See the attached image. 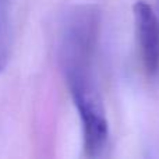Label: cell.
Wrapping results in <instances>:
<instances>
[{
  "instance_id": "obj_3",
  "label": "cell",
  "mask_w": 159,
  "mask_h": 159,
  "mask_svg": "<svg viewBox=\"0 0 159 159\" xmlns=\"http://www.w3.org/2000/svg\"><path fill=\"white\" fill-rule=\"evenodd\" d=\"M13 45L10 0H0V73L7 67Z\"/></svg>"
},
{
  "instance_id": "obj_2",
  "label": "cell",
  "mask_w": 159,
  "mask_h": 159,
  "mask_svg": "<svg viewBox=\"0 0 159 159\" xmlns=\"http://www.w3.org/2000/svg\"><path fill=\"white\" fill-rule=\"evenodd\" d=\"M141 63L145 73L152 77L159 73V18L152 6L145 0H137L133 6Z\"/></svg>"
},
{
  "instance_id": "obj_1",
  "label": "cell",
  "mask_w": 159,
  "mask_h": 159,
  "mask_svg": "<svg viewBox=\"0 0 159 159\" xmlns=\"http://www.w3.org/2000/svg\"><path fill=\"white\" fill-rule=\"evenodd\" d=\"M99 18V11L92 6L74 8L63 24L59 46L61 71L81 120L84 151L91 158L103 154L109 141V126L95 78Z\"/></svg>"
}]
</instances>
